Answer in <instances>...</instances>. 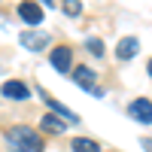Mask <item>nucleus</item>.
Instances as JSON below:
<instances>
[{
	"label": "nucleus",
	"mask_w": 152,
	"mask_h": 152,
	"mask_svg": "<svg viewBox=\"0 0 152 152\" xmlns=\"http://www.w3.org/2000/svg\"><path fill=\"white\" fill-rule=\"evenodd\" d=\"M6 146L9 152H43L46 143L43 137L37 134L34 128H28V125H15V128L6 131Z\"/></svg>",
	"instance_id": "nucleus-1"
},
{
	"label": "nucleus",
	"mask_w": 152,
	"mask_h": 152,
	"mask_svg": "<svg viewBox=\"0 0 152 152\" xmlns=\"http://www.w3.org/2000/svg\"><path fill=\"white\" fill-rule=\"evenodd\" d=\"M128 116L134 122H140V125H152V100H146V97L131 100L128 104Z\"/></svg>",
	"instance_id": "nucleus-2"
},
{
	"label": "nucleus",
	"mask_w": 152,
	"mask_h": 152,
	"mask_svg": "<svg viewBox=\"0 0 152 152\" xmlns=\"http://www.w3.org/2000/svg\"><path fill=\"white\" fill-rule=\"evenodd\" d=\"M0 94H3L6 100H28L31 97V88L24 85L21 79H6L3 88H0Z\"/></svg>",
	"instance_id": "nucleus-3"
},
{
	"label": "nucleus",
	"mask_w": 152,
	"mask_h": 152,
	"mask_svg": "<svg viewBox=\"0 0 152 152\" xmlns=\"http://www.w3.org/2000/svg\"><path fill=\"white\" fill-rule=\"evenodd\" d=\"M49 61H52V67L58 73H70V64H73V49L70 46H55V52L49 55Z\"/></svg>",
	"instance_id": "nucleus-4"
},
{
	"label": "nucleus",
	"mask_w": 152,
	"mask_h": 152,
	"mask_svg": "<svg viewBox=\"0 0 152 152\" xmlns=\"http://www.w3.org/2000/svg\"><path fill=\"white\" fill-rule=\"evenodd\" d=\"M49 43H52V37L43 34V31H24V34H21V46L31 49V52H43Z\"/></svg>",
	"instance_id": "nucleus-5"
},
{
	"label": "nucleus",
	"mask_w": 152,
	"mask_h": 152,
	"mask_svg": "<svg viewBox=\"0 0 152 152\" xmlns=\"http://www.w3.org/2000/svg\"><path fill=\"white\" fill-rule=\"evenodd\" d=\"M73 76H70V79L76 82V85H79V88H88V91H97V85H94V79H97V73L91 70V67H76V70H70Z\"/></svg>",
	"instance_id": "nucleus-6"
},
{
	"label": "nucleus",
	"mask_w": 152,
	"mask_h": 152,
	"mask_svg": "<svg viewBox=\"0 0 152 152\" xmlns=\"http://www.w3.org/2000/svg\"><path fill=\"white\" fill-rule=\"evenodd\" d=\"M18 15L24 24H40L43 21V6L37 3H18Z\"/></svg>",
	"instance_id": "nucleus-7"
},
{
	"label": "nucleus",
	"mask_w": 152,
	"mask_h": 152,
	"mask_svg": "<svg viewBox=\"0 0 152 152\" xmlns=\"http://www.w3.org/2000/svg\"><path fill=\"white\" fill-rule=\"evenodd\" d=\"M137 52H140V40H137V37H128V40H122V43H119L116 58H119V61H131Z\"/></svg>",
	"instance_id": "nucleus-8"
},
{
	"label": "nucleus",
	"mask_w": 152,
	"mask_h": 152,
	"mask_svg": "<svg viewBox=\"0 0 152 152\" xmlns=\"http://www.w3.org/2000/svg\"><path fill=\"white\" fill-rule=\"evenodd\" d=\"M40 125H43V131H46V134H64V128H67V125H64V119H61V116H55V113H46Z\"/></svg>",
	"instance_id": "nucleus-9"
},
{
	"label": "nucleus",
	"mask_w": 152,
	"mask_h": 152,
	"mask_svg": "<svg viewBox=\"0 0 152 152\" xmlns=\"http://www.w3.org/2000/svg\"><path fill=\"white\" fill-rule=\"evenodd\" d=\"M73 152H100V143L91 140V137H76V140L70 143Z\"/></svg>",
	"instance_id": "nucleus-10"
},
{
	"label": "nucleus",
	"mask_w": 152,
	"mask_h": 152,
	"mask_svg": "<svg viewBox=\"0 0 152 152\" xmlns=\"http://www.w3.org/2000/svg\"><path fill=\"white\" fill-rule=\"evenodd\" d=\"M43 97H46V94H43ZM46 104H49V110H52V113H58L61 119H67V122H79V116H76V113H70L64 104H58V100H52V97H46Z\"/></svg>",
	"instance_id": "nucleus-11"
},
{
	"label": "nucleus",
	"mask_w": 152,
	"mask_h": 152,
	"mask_svg": "<svg viewBox=\"0 0 152 152\" xmlns=\"http://www.w3.org/2000/svg\"><path fill=\"white\" fill-rule=\"evenodd\" d=\"M85 49H88L94 58H104V55H107V46H104L100 37H88V40H85Z\"/></svg>",
	"instance_id": "nucleus-12"
},
{
	"label": "nucleus",
	"mask_w": 152,
	"mask_h": 152,
	"mask_svg": "<svg viewBox=\"0 0 152 152\" xmlns=\"http://www.w3.org/2000/svg\"><path fill=\"white\" fill-rule=\"evenodd\" d=\"M61 9H64L67 15H79V12H82V3H76V0H64V6H61Z\"/></svg>",
	"instance_id": "nucleus-13"
},
{
	"label": "nucleus",
	"mask_w": 152,
	"mask_h": 152,
	"mask_svg": "<svg viewBox=\"0 0 152 152\" xmlns=\"http://www.w3.org/2000/svg\"><path fill=\"white\" fill-rule=\"evenodd\" d=\"M140 146H143L146 152H152V137H143V140H140Z\"/></svg>",
	"instance_id": "nucleus-14"
},
{
	"label": "nucleus",
	"mask_w": 152,
	"mask_h": 152,
	"mask_svg": "<svg viewBox=\"0 0 152 152\" xmlns=\"http://www.w3.org/2000/svg\"><path fill=\"white\" fill-rule=\"evenodd\" d=\"M146 70H149V76H152V58H149V64H146Z\"/></svg>",
	"instance_id": "nucleus-15"
}]
</instances>
